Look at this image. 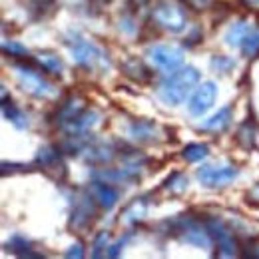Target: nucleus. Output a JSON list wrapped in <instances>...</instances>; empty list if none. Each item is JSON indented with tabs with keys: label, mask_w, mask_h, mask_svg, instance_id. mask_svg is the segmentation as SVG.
Instances as JSON below:
<instances>
[{
	"label": "nucleus",
	"mask_w": 259,
	"mask_h": 259,
	"mask_svg": "<svg viewBox=\"0 0 259 259\" xmlns=\"http://www.w3.org/2000/svg\"><path fill=\"white\" fill-rule=\"evenodd\" d=\"M128 136L134 142L152 144L158 138V126L154 122H134L128 130Z\"/></svg>",
	"instance_id": "nucleus-13"
},
{
	"label": "nucleus",
	"mask_w": 259,
	"mask_h": 259,
	"mask_svg": "<svg viewBox=\"0 0 259 259\" xmlns=\"http://www.w3.org/2000/svg\"><path fill=\"white\" fill-rule=\"evenodd\" d=\"M146 58L156 70H160L163 74H171L184 62V52H182V48H176V46L156 44V46L148 48Z\"/></svg>",
	"instance_id": "nucleus-6"
},
{
	"label": "nucleus",
	"mask_w": 259,
	"mask_h": 259,
	"mask_svg": "<svg viewBox=\"0 0 259 259\" xmlns=\"http://www.w3.org/2000/svg\"><path fill=\"white\" fill-rule=\"evenodd\" d=\"M231 122H233V110H231V106H224L218 114H213L209 120H205L199 130H203V132H224L231 126Z\"/></svg>",
	"instance_id": "nucleus-14"
},
{
	"label": "nucleus",
	"mask_w": 259,
	"mask_h": 259,
	"mask_svg": "<svg viewBox=\"0 0 259 259\" xmlns=\"http://www.w3.org/2000/svg\"><path fill=\"white\" fill-rule=\"evenodd\" d=\"M199 82V72L194 66L178 68L176 72L167 74L158 88V96L167 106H180L194 94V88Z\"/></svg>",
	"instance_id": "nucleus-1"
},
{
	"label": "nucleus",
	"mask_w": 259,
	"mask_h": 259,
	"mask_svg": "<svg viewBox=\"0 0 259 259\" xmlns=\"http://www.w3.org/2000/svg\"><path fill=\"white\" fill-rule=\"evenodd\" d=\"M70 52L74 56V62L80 64L82 68H86V70L104 72V70L110 68V60H108L106 52L90 40H84V38L72 40L70 42Z\"/></svg>",
	"instance_id": "nucleus-2"
},
{
	"label": "nucleus",
	"mask_w": 259,
	"mask_h": 259,
	"mask_svg": "<svg viewBox=\"0 0 259 259\" xmlns=\"http://www.w3.org/2000/svg\"><path fill=\"white\" fill-rule=\"evenodd\" d=\"M247 6H259V0H243Z\"/></svg>",
	"instance_id": "nucleus-24"
},
{
	"label": "nucleus",
	"mask_w": 259,
	"mask_h": 259,
	"mask_svg": "<svg viewBox=\"0 0 259 259\" xmlns=\"http://www.w3.org/2000/svg\"><path fill=\"white\" fill-rule=\"evenodd\" d=\"M38 64L42 66V70H44V72L54 74V76L62 74V70H64L62 60H60L56 54H50V52H46V54H38Z\"/></svg>",
	"instance_id": "nucleus-16"
},
{
	"label": "nucleus",
	"mask_w": 259,
	"mask_h": 259,
	"mask_svg": "<svg viewBox=\"0 0 259 259\" xmlns=\"http://www.w3.org/2000/svg\"><path fill=\"white\" fill-rule=\"evenodd\" d=\"M92 195H94V201H98V205L102 209H112L116 203H118V190H114L108 182L106 184H92Z\"/></svg>",
	"instance_id": "nucleus-12"
},
{
	"label": "nucleus",
	"mask_w": 259,
	"mask_h": 259,
	"mask_svg": "<svg viewBox=\"0 0 259 259\" xmlns=\"http://www.w3.org/2000/svg\"><path fill=\"white\" fill-rule=\"evenodd\" d=\"M2 114H4V118L10 120L16 128H20V130L28 128V118H26V114L20 112L12 102H8L6 94H4V98H2Z\"/></svg>",
	"instance_id": "nucleus-15"
},
{
	"label": "nucleus",
	"mask_w": 259,
	"mask_h": 259,
	"mask_svg": "<svg viewBox=\"0 0 259 259\" xmlns=\"http://www.w3.org/2000/svg\"><path fill=\"white\" fill-rule=\"evenodd\" d=\"M38 163L42 165V169H50V167H58L60 165V158L58 152L54 148H42L38 154Z\"/></svg>",
	"instance_id": "nucleus-18"
},
{
	"label": "nucleus",
	"mask_w": 259,
	"mask_h": 259,
	"mask_svg": "<svg viewBox=\"0 0 259 259\" xmlns=\"http://www.w3.org/2000/svg\"><path fill=\"white\" fill-rule=\"evenodd\" d=\"M239 176L235 165H203L197 171V180L205 188H224Z\"/></svg>",
	"instance_id": "nucleus-8"
},
{
	"label": "nucleus",
	"mask_w": 259,
	"mask_h": 259,
	"mask_svg": "<svg viewBox=\"0 0 259 259\" xmlns=\"http://www.w3.org/2000/svg\"><path fill=\"white\" fill-rule=\"evenodd\" d=\"M215 98H218V84L215 82H201L194 90V94L190 96V106H188L190 114L195 118L203 116L213 106Z\"/></svg>",
	"instance_id": "nucleus-9"
},
{
	"label": "nucleus",
	"mask_w": 259,
	"mask_h": 259,
	"mask_svg": "<svg viewBox=\"0 0 259 259\" xmlns=\"http://www.w3.org/2000/svg\"><path fill=\"white\" fill-rule=\"evenodd\" d=\"M211 68L218 72V74H229L233 68H235V62L227 56H213L211 58Z\"/></svg>",
	"instance_id": "nucleus-21"
},
{
	"label": "nucleus",
	"mask_w": 259,
	"mask_h": 259,
	"mask_svg": "<svg viewBox=\"0 0 259 259\" xmlns=\"http://www.w3.org/2000/svg\"><path fill=\"white\" fill-rule=\"evenodd\" d=\"M205 226H207L209 233H211V237H213V239H215V243H218L220 255H224V257H231V255H235L237 245H235V241H233L231 231H229L227 227H224V224L215 222V220L207 222Z\"/></svg>",
	"instance_id": "nucleus-11"
},
{
	"label": "nucleus",
	"mask_w": 259,
	"mask_h": 259,
	"mask_svg": "<svg viewBox=\"0 0 259 259\" xmlns=\"http://www.w3.org/2000/svg\"><path fill=\"white\" fill-rule=\"evenodd\" d=\"M16 78H18V84L24 92H28L30 96L36 98H52L56 96V88L54 84H50L42 74H38L36 70H32L30 66L24 64H16Z\"/></svg>",
	"instance_id": "nucleus-5"
},
{
	"label": "nucleus",
	"mask_w": 259,
	"mask_h": 259,
	"mask_svg": "<svg viewBox=\"0 0 259 259\" xmlns=\"http://www.w3.org/2000/svg\"><path fill=\"white\" fill-rule=\"evenodd\" d=\"M209 154V148L205 144H190L184 148V158L186 162H201Z\"/></svg>",
	"instance_id": "nucleus-17"
},
{
	"label": "nucleus",
	"mask_w": 259,
	"mask_h": 259,
	"mask_svg": "<svg viewBox=\"0 0 259 259\" xmlns=\"http://www.w3.org/2000/svg\"><path fill=\"white\" fill-rule=\"evenodd\" d=\"M104 2H108V0H104Z\"/></svg>",
	"instance_id": "nucleus-25"
},
{
	"label": "nucleus",
	"mask_w": 259,
	"mask_h": 259,
	"mask_svg": "<svg viewBox=\"0 0 259 259\" xmlns=\"http://www.w3.org/2000/svg\"><path fill=\"white\" fill-rule=\"evenodd\" d=\"M98 122H100V114L94 112V110H84V112H80L76 118H72V120H68L66 124H62L60 128L64 130L66 134L74 140H78L80 136H84V134H88L92 128H96Z\"/></svg>",
	"instance_id": "nucleus-10"
},
{
	"label": "nucleus",
	"mask_w": 259,
	"mask_h": 259,
	"mask_svg": "<svg viewBox=\"0 0 259 259\" xmlns=\"http://www.w3.org/2000/svg\"><path fill=\"white\" fill-rule=\"evenodd\" d=\"M2 50H4L6 54H10V58H24V56L30 54L28 48L22 46L20 42H4V44H2Z\"/></svg>",
	"instance_id": "nucleus-20"
},
{
	"label": "nucleus",
	"mask_w": 259,
	"mask_h": 259,
	"mask_svg": "<svg viewBox=\"0 0 259 259\" xmlns=\"http://www.w3.org/2000/svg\"><path fill=\"white\" fill-rule=\"evenodd\" d=\"M154 22L162 30H165V32L180 34L186 30L188 16H186V12H184V8L180 4L169 2V0H163V2H160L154 8Z\"/></svg>",
	"instance_id": "nucleus-4"
},
{
	"label": "nucleus",
	"mask_w": 259,
	"mask_h": 259,
	"mask_svg": "<svg viewBox=\"0 0 259 259\" xmlns=\"http://www.w3.org/2000/svg\"><path fill=\"white\" fill-rule=\"evenodd\" d=\"M174 231L180 233L182 241L192 243L195 247L207 249V247L211 245V233H209L207 226H201V224L195 222V220H190V218L180 220V222L176 224V229H174Z\"/></svg>",
	"instance_id": "nucleus-7"
},
{
	"label": "nucleus",
	"mask_w": 259,
	"mask_h": 259,
	"mask_svg": "<svg viewBox=\"0 0 259 259\" xmlns=\"http://www.w3.org/2000/svg\"><path fill=\"white\" fill-rule=\"evenodd\" d=\"M226 44L239 48L245 56H255L259 52V32L247 20H239L226 32Z\"/></svg>",
	"instance_id": "nucleus-3"
},
{
	"label": "nucleus",
	"mask_w": 259,
	"mask_h": 259,
	"mask_svg": "<svg viewBox=\"0 0 259 259\" xmlns=\"http://www.w3.org/2000/svg\"><path fill=\"white\" fill-rule=\"evenodd\" d=\"M146 207H148V205H146L142 199H140V201L136 199V201L130 205L128 209H126V213H124V220H126V222H130V224H132V222H138V220H142V218L146 215Z\"/></svg>",
	"instance_id": "nucleus-19"
},
{
	"label": "nucleus",
	"mask_w": 259,
	"mask_h": 259,
	"mask_svg": "<svg viewBox=\"0 0 259 259\" xmlns=\"http://www.w3.org/2000/svg\"><path fill=\"white\" fill-rule=\"evenodd\" d=\"M190 4L195 6V8H205L209 4V0H190Z\"/></svg>",
	"instance_id": "nucleus-23"
},
{
	"label": "nucleus",
	"mask_w": 259,
	"mask_h": 259,
	"mask_svg": "<svg viewBox=\"0 0 259 259\" xmlns=\"http://www.w3.org/2000/svg\"><path fill=\"white\" fill-rule=\"evenodd\" d=\"M165 188H167L169 192H184V190L188 188V178L182 176V174H174V176L165 182Z\"/></svg>",
	"instance_id": "nucleus-22"
}]
</instances>
